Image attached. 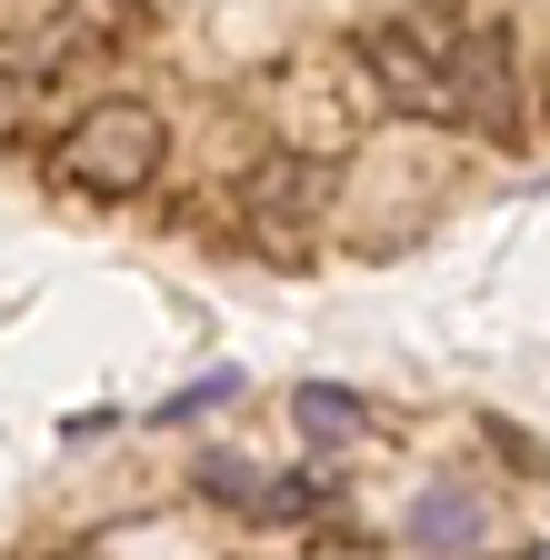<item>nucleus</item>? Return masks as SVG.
I'll list each match as a JSON object with an SVG mask.
<instances>
[{
    "instance_id": "9d476101",
    "label": "nucleus",
    "mask_w": 550,
    "mask_h": 560,
    "mask_svg": "<svg viewBox=\"0 0 550 560\" xmlns=\"http://www.w3.org/2000/svg\"><path fill=\"white\" fill-rule=\"evenodd\" d=\"M21 101H31V81H11V70H0V140L21 130Z\"/></svg>"
},
{
    "instance_id": "f257e3e1",
    "label": "nucleus",
    "mask_w": 550,
    "mask_h": 560,
    "mask_svg": "<svg viewBox=\"0 0 550 560\" xmlns=\"http://www.w3.org/2000/svg\"><path fill=\"white\" fill-rule=\"evenodd\" d=\"M361 70L371 91L410 120H460V91H450V50H460V21L441 11H390V21H361Z\"/></svg>"
},
{
    "instance_id": "0eeeda50",
    "label": "nucleus",
    "mask_w": 550,
    "mask_h": 560,
    "mask_svg": "<svg viewBox=\"0 0 550 560\" xmlns=\"http://www.w3.org/2000/svg\"><path fill=\"white\" fill-rule=\"evenodd\" d=\"M200 490H211L221 511H241V521H301L320 501V480H270L250 460H200Z\"/></svg>"
},
{
    "instance_id": "f03ea898",
    "label": "nucleus",
    "mask_w": 550,
    "mask_h": 560,
    "mask_svg": "<svg viewBox=\"0 0 550 560\" xmlns=\"http://www.w3.org/2000/svg\"><path fill=\"white\" fill-rule=\"evenodd\" d=\"M161 161H171V130H161V110H151V101H130V91L91 101L71 130H60V171H71L81 190H101V200L141 190Z\"/></svg>"
},
{
    "instance_id": "1a4fd4ad",
    "label": "nucleus",
    "mask_w": 550,
    "mask_h": 560,
    "mask_svg": "<svg viewBox=\"0 0 550 560\" xmlns=\"http://www.w3.org/2000/svg\"><path fill=\"white\" fill-rule=\"evenodd\" d=\"M221 400H241V371H200L190 390L161 400V420H200V410H221Z\"/></svg>"
},
{
    "instance_id": "20e7f679",
    "label": "nucleus",
    "mask_w": 550,
    "mask_h": 560,
    "mask_svg": "<svg viewBox=\"0 0 550 560\" xmlns=\"http://www.w3.org/2000/svg\"><path fill=\"white\" fill-rule=\"evenodd\" d=\"M320 200H330V161H320V151H281V161H260L250 190H241V210H250V231H260V241H301V231L320 221Z\"/></svg>"
},
{
    "instance_id": "39448f33",
    "label": "nucleus",
    "mask_w": 550,
    "mask_h": 560,
    "mask_svg": "<svg viewBox=\"0 0 550 560\" xmlns=\"http://www.w3.org/2000/svg\"><path fill=\"white\" fill-rule=\"evenodd\" d=\"M450 91H460V120H480L491 140H511V120H520V81H511V31H501V21L460 31V50H450Z\"/></svg>"
},
{
    "instance_id": "6e6552de",
    "label": "nucleus",
    "mask_w": 550,
    "mask_h": 560,
    "mask_svg": "<svg viewBox=\"0 0 550 560\" xmlns=\"http://www.w3.org/2000/svg\"><path fill=\"white\" fill-rule=\"evenodd\" d=\"M291 420H301V441H311V451H351V441L371 431V410H361L351 390H330V381H311V390L291 400Z\"/></svg>"
},
{
    "instance_id": "7ed1b4c3",
    "label": "nucleus",
    "mask_w": 550,
    "mask_h": 560,
    "mask_svg": "<svg viewBox=\"0 0 550 560\" xmlns=\"http://www.w3.org/2000/svg\"><path fill=\"white\" fill-rule=\"evenodd\" d=\"M130 21L120 11H101V0H71V11H50V21H31L21 40H0V70H11V81H50V70H71V60H101L110 40H120Z\"/></svg>"
},
{
    "instance_id": "423d86ee",
    "label": "nucleus",
    "mask_w": 550,
    "mask_h": 560,
    "mask_svg": "<svg viewBox=\"0 0 550 560\" xmlns=\"http://www.w3.org/2000/svg\"><path fill=\"white\" fill-rule=\"evenodd\" d=\"M400 540L421 560H480V540H491V501H480L470 480H431L421 501L400 511Z\"/></svg>"
},
{
    "instance_id": "9b49d317",
    "label": "nucleus",
    "mask_w": 550,
    "mask_h": 560,
    "mask_svg": "<svg viewBox=\"0 0 550 560\" xmlns=\"http://www.w3.org/2000/svg\"><path fill=\"white\" fill-rule=\"evenodd\" d=\"M540 101H550V70H540Z\"/></svg>"
},
{
    "instance_id": "f8f14e48",
    "label": "nucleus",
    "mask_w": 550,
    "mask_h": 560,
    "mask_svg": "<svg viewBox=\"0 0 550 560\" xmlns=\"http://www.w3.org/2000/svg\"><path fill=\"white\" fill-rule=\"evenodd\" d=\"M520 560H550V550H520Z\"/></svg>"
}]
</instances>
